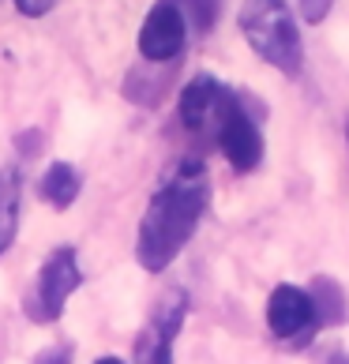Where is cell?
Masks as SVG:
<instances>
[{"mask_svg":"<svg viewBox=\"0 0 349 364\" xmlns=\"http://www.w3.org/2000/svg\"><path fill=\"white\" fill-rule=\"evenodd\" d=\"M184 38H188L184 11L173 4V0H162V4H154L151 16L143 19L139 53L146 60H173L184 49Z\"/></svg>","mask_w":349,"mask_h":364,"instance_id":"5b68a950","label":"cell"},{"mask_svg":"<svg viewBox=\"0 0 349 364\" xmlns=\"http://www.w3.org/2000/svg\"><path fill=\"white\" fill-rule=\"evenodd\" d=\"M222 105H225V94H222V87L214 83L210 75L192 79V83L184 87V94H181V120H184V128H192V132L207 128L210 120L222 113Z\"/></svg>","mask_w":349,"mask_h":364,"instance_id":"ba28073f","label":"cell"},{"mask_svg":"<svg viewBox=\"0 0 349 364\" xmlns=\"http://www.w3.org/2000/svg\"><path fill=\"white\" fill-rule=\"evenodd\" d=\"M34 364H72V349L68 346H49L34 357Z\"/></svg>","mask_w":349,"mask_h":364,"instance_id":"8fae6325","label":"cell"},{"mask_svg":"<svg viewBox=\"0 0 349 364\" xmlns=\"http://www.w3.org/2000/svg\"><path fill=\"white\" fill-rule=\"evenodd\" d=\"M79 263H75V248H57L42 263V271H38L31 293H26V316L34 323H57L64 304H68V296L79 289Z\"/></svg>","mask_w":349,"mask_h":364,"instance_id":"3957f363","label":"cell"},{"mask_svg":"<svg viewBox=\"0 0 349 364\" xmlns=\"http://www.w3.org/2000/svg\"><path fill=\"white\" fill-rule=\"evenodd\" d=\"M53 4H57V0H16V8L23 11V16H45Z\"/></svg>","mask_w":349,"mask_h":364,"instance_id":"4fadbf2b","label":"cell"},{"mask_svg":"<svg viewBox=\"0 0 349 364\" xmlns=\"http://www.w3.org/2000/svg\"><path fill=\"white\" fill-rule=\"evenodd\" d=\"M331 4H334V0H301V11H304L308 23H319L331 11Z\"/></svg>","mask_w":349,"mask_h":364,"instance_id":"7c38bea8","label":"cell"},{"mask_svg":"<svg viewBox=\"0 0 349 364\" xmlns=\"http://www.w3.org/2000/svg\"><path fill=\"white\" fill-rule=\"evenodd\" d=\"M207 210V173L199 161H184L166 177V184L154 192L139 222L136 255L143 271H166L181 255V248L192 240L199 218Z\"/></svg>","mask_w":349,"mask_h":364,"instance_id":"6da1fadb","label":"cell"},{"mask_svg":"<svg viewBox=\"0 0 349 364\" xmlns=\"http://www.w3.org/2000/svg\"><path fill=\"white\" fill-rule=\"evenodd\" d=\"M188 312V296L173 293L162 301V308L151 316L146 331L136 342V364H173V338H177L181 323Z\"/></svg>","mask_w":349,"mask_h":364,"instance_id":"277c9868","label":"cell"},{"mask_svg":"<svg viewBox=\"0 0 349 364\" xmlns=\"http://www.w3.org/2000/svg\"><path fill=\"white\" fill-rule=\"evenodd\" d=\"M79 184H83V181H79L75 166H68V161H53V166L45 169L42 184H38V192H42V199H45L53 210H64V207L75 203Z\"/></svg>","mask_w":349,"mask_h":364,"instance_id":"9c48e42d","label":"cell"},{"mask_svg":"<svg viewBox=\"0 0 349 364\" xmlns=\"http://www.w3.org/2000/svg\"><path fill=\"white\" fill-rule=\"evenodd\" d=\"M94 364H124V360H117V357H102V360H94Z\"/></svg>","mask_w":349,"mask_h":364,"instance_id":"5bb4252c","label":"cell"},{"mask_svg":"<svg viewBox=\"0 0 349 364\" xmlns=\"http://www.w3.org/2000/svg\"><path fill=\"white\" fill-rule=\"evenodd\" d=\"M240 31H245L248 46L267 64H274L278 72L293 75L301 68V34H297V23H293L286 0H245Z\"/></svg>","mask_w":349,"mask_h":364,"instance_id":"7a4b0ae2","label":"cell"},{"mask_svg":"<svg viewBox=\"0 0 349 364\" xmlns=\"http://www.w3.org/2000/svg\"><path fill=\"white\" fill-rule=\"evenodd\" d=\"M19 229V173L0 169V255L11 248Z\"/></svg>","mask_w":349,"mask_h":364,"instance_id":"30bf717a","label":"cell"},{"mask_svg":"<svg viewBox=\"0 0 349 364\" xmlns=\"http://www.w3.org/2000/svg\"><path fill=\"white\" fill-rule=\"evenodd\" d=\"M218 143H222V154L230 158V166L248 173L256 169V161L263 158V139L256 124L245 117V109H237L233 98H225L222 113H218Z\"/></svg>","mask_w":349,"mask_h":364,"instance_id":"8992f818","label":"cell"},{"mask_svg":"<svg viewBox=\"0 0 349 364\" xmlns=\"http://www.w3.org/2000/svg\"><path fill=\"white\" fill-rule=\"evenodd\" d=\"M312 296L297 286H278L271 293V301H267V327L271 334L278 338H293V334H301L308 323H312Z\"/></svg>","mask_w":349,"mask_h":364,"instance_id":"52a82bcc","label":"cell"}]
</instances>
